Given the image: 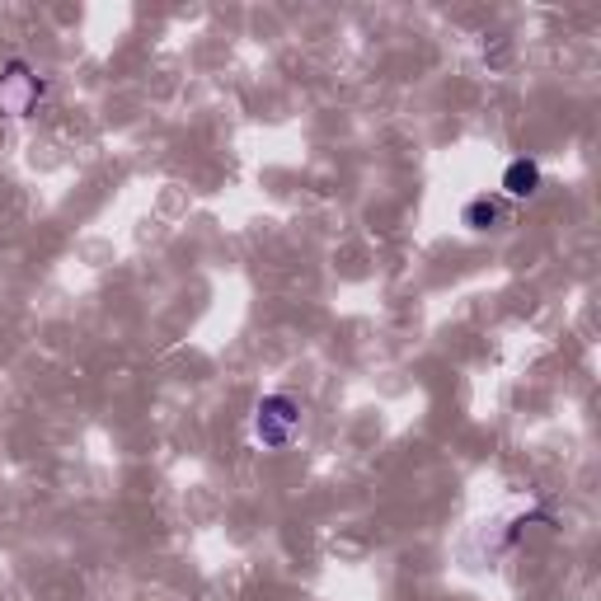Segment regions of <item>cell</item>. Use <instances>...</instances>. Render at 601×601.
<instances>
[{
    "label": "cell",
    "mask_w": 601,
    "mask_h": 601,
    "mask_svg": "<svg viewBox=\"0 0 601 601\" xmlns=\"http://www.w3.org/2000/svg\"><path fill=\"white\" fill-rule=\"evenodd\" d=\"M38 99H43V80L33 76L24 62H10L0 71V113L5 118H24Z\"/></svg>",
    "instance_id": "1"
},
{
    "label": "cell",
    "mask_w": 601,
    "mask_h": 601,
    "mask_svg": "<svg viewBox=\"0 0 601 601\" xmlns=\"http://www.w3.org/2000/svg\"><path fill=\"white\" fill-rule=\"evenodd\" d=\"M296 423H301V414H296V400H287V395H268V400L259 404L254 432H259L263 447H287V442L296 437Z\"/></svg>",
    "instance_id": "2"
},
{
    "label": "cell",
    "mask_w": 601,
    "mask_h": 601,
    "mask_svg": "<svg viewBox=\"0 0 601 601\" xmlns=\"http://www.w3.org/2000/svg\"><path fill=\"white\" fill-rule=\"evenodd\" d=\"M540 188V165L536 160H512L508 170H503V193L508 198H531Z\"/></svg>",
    "instance_id": "3"
},
{
    "label": "cell",
    "mask_w": 601,
    "mask_h": 601,
    "mask_svg": "<svg viewBox=\"0 0 601 601\" xmlns=\"http://www.w3.org/2000/svg\"><path fill=\"white\" fill-rule=\"evenodd\" d=\"M498 216H503V202L498 198H475L465 207V226L470 231H489V226H498Z\"/></svg>",
    "instance_id": "4"
}]
</instances>
